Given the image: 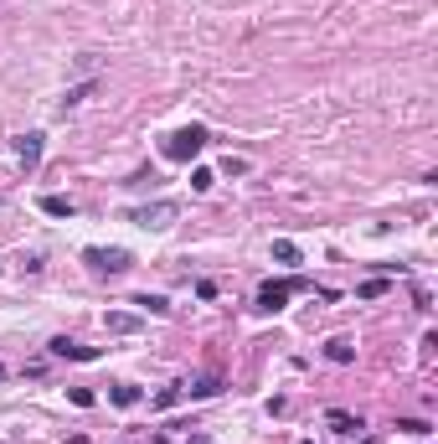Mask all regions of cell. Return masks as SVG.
Returning <instances> with one entry per match:
<instances>
[{
  "mask_svg": "<svg viewBox=\"0 0 438 444\" xmlns=\"http://www.w3.org/2000/svg\"><path fill=\"white\" fill-rule=\"evenodd\" d=\"M206 150V129L202 124H186L176 135L165 140V161H196V155Z\"/></svg>",
  "mask_w": 438,
  "mask_h": 444,
  "instance_id": "cell-1",
  "label": "cell"
},
{
  "mask_svg": "<svg viewBox=\"0 0 438 444\" xmlns=\"http://www.w3.org/2000/svg\"><path fill=\"white\" fill-rule=\"evenodd\" d=\"M294 290H304V279H278V284H263V290H258V310H284Z\"/></svg>",
  "mask_w": 438,
  "mask_h": 444,
  "instance_id": "cell-2",
  "label": "cell"
},
{
  "mask_svg": "<svg viewBox=\"0 0 438 444\" xmlns=\"http://www.w3.org/2000/svg\"><path fill=\"white\" fill-rule=\"evenodd\" d=\"M83 258H88L98 274H124V269H129V253H124V248H88Z\"/></svg>",
  "mask_w": 438,
  "mask_h": 444,
  "instance_id": "cell-3",
  "label": "cell"
},
{
  "mask_svg": "<svg viewBox=\"0 0 438 444\" xmlns=\"http://www.w3.org/2000/svg\"><path fill=\"white\" fill-rule=\"evenodd\" d=\"M42 140H47V135H36V129H31V135H16V161L26 165V171H36V165H42Z\"/></svg>",
  "mask_w": 438,
  "mask_h": 444,
  "instance_id": "cell-4",
  "label": "cell"
},
{
  "mask_svg": "<svg viewBox=\"0 0 438 444\" xmlns=\"http://www.w3.org/2000/svg\"><path fill=\"white\" fill-rule=\"evenodd\" d=\"M170 217H176V202H155V207H139V212H129V222H139V228H165Z\"/></svg>",
  "mask_w": 438,
  "mask_h": 444,
  "instance_id": "cell-5",
  "label": "cell"
},
{
  "mask_svg": "<svg viewBox=\"0 0 438 444\" xmlns=\"http://www.w3.org/2000/svg\"><path fill=\"white\" fill-rule=\"evenodd\" d=\"M52 357H68V362H93V357H98V346H77V341H68V336H57V341H52Z\"/></svg>",
  "mask_w": 438,
  "mask_h": 444,
  "instance_id": "cell-6",
  "label": "cell"
},
{
  "mask_svg": "<svg viewBox=\"0 0 438 444\" xmlns=\"http://www.w3.org/2000/svg\"><path fill=\"white\" fill-rule=\"evenodd\" d=\"M325 424L335 429V434H356V429H366V424L356 419V413H346V408H330V413H325Z\"/></svg>",
  "mask_w": 438,
  "mask_h": 444,
  "instance_id": "cell-7",
  "label": "cell"
},
{
  "mask_svg": "<svg viewBox=\"0 0 438 444\" xmlns=\"http://www.w3.org/2000/svg\"><path fill=\"white\" fill-rule=\"evenodd\" d=\"M103 320H109L114 336H135V331H139V316H129V310H109Z\"/></svg>",
  "mask_w": 438,
  "mask_h": 444,
  "instance_id": "cell-8",
  "label": "cell"
},
{
  "mask_svg": "<svg viewBox=\"0 0 438 444\" xmlns=\"http://www.w3.org/2000/svg\"><path fill=\"white\" fill-rule=\"evenodd\" d=\"M325 357L335 362V367H351V362H356V346H351V341H340V336H335V341H325Z\"/></svg>",
  "mask_w": 438,
  "mask_h": 444,
  "instance_id": "cell-9",
  "label": "cell"
},
{
  "mask_svg": "<svg viewBox=\"0 0 438 444\" xmlns=\"http://www.w3.org/2000/svg\"><path fill=\"white\" fill-rule=\"evenodd\" d=\"M42 212L47 217H73L77 207H73V197H42Z\"/></svg>",
  "mask_w": 438,
  "mask_h": 444,
  "instance_id": "cell-10",
  "label": "cell"
},
{
  "mask_svg": "<svg viewBox=\"0 0 438 444\" xmlns=\"http://www.w3.org/2000/svg\"><path fill=\"white\" fill-rule=\"evenodd\" d=\"M93 88H98L93 77H88V83H77V88H68V98H62V114H68V109H77L83 98H93Z\"/></svg>",
  "mask_w": 438,
  "mask_h": 444,
  "instance_id": "cell-11",
  "label": "cell"
},
{
  "mask_svg": "<svg viewBox=\"0 0 438 444\" xmlns=\"http://www.w3.org/2000/svg\"><path fill=\"white\" fill-rule=\"evenodd\" d=\"M273 258H278V264H299V248L289 243V238H278L273 243Z\"/></svg>",
  "mask_w": 438,
  "mask_h": 444,
  "instance_id": "cell-12",
  "label": "cell"
},
{
  "mask_svg": "<svg viewBox=\"0 0 438 444\" xmlns=\"http://www.w3.org/2000/svg\"><path fill=\"white\" fill-rule=\"evenodd\" d=\"M217 387H222V377H202V383H191L186 393H191V398H211Z\"/></svg>",
  "mask_w": 438,
  "mask_h": 444,
  "instance_id": "cell-13",
  "label": "cell"
},
{
  "mask_svg": "<svg viewBox=\"0 0 438 444\" xmlns=\"http://www.w3.org/2000/svg\"><path fill=\"white\" fill-rule=\"evenodd\" d=\"M135 305H139V310H150V316H165V310H170V305H165V295H139Z\"/></svg>",
  "mask_w": 438,
  "mask_h": 444,
  "instance_id": "cell-14",
  "label": "cell"
},
{
  "mask_svg": "<svg viewBox=\"0 0 438 444\" xmlns=\"http://www.w3.org/2000/svg\"><path fill=\"white\" fill-rule=\"evenodd\" d=\"M109 398L119 403V408H135V403H139V387H114Z\"/></svg>",
  "mask_w": 438,
  "mask_h": 444,
  "instance_id": "cell-15",
  "label": "cell"
},
{
  "mask_svg": "<svg viewBox=\"0 0 438 444\" xmlns=\"http://www.w3.org/2000/svg\"><path fill=\"white\" fill-rule=\"evenodd\" d=\"M356 295H361V299H377V295H387V279H366Z\"/></svg>",
  "mask_w": 438,
  "mask_h": 444,
  "instance_id": "cell-16",
  "label": "cell"
},
{
  "mask_svg": "<svg viewBox=\"0 0 438 444\" xmlns=\"http://www.w3.org/2000/svg\"><path fill=\"white\" fill-rule=\"evenodd\" d=\"M211 181H217L211 171H191V191H211Z\"/></svg>",
  "mask_w": 438,
  "mask_h": 444,
  "instance_id": "cell-17",
  "label": "cell"
},
{
  "mask_svg": "<svg viewBox=\"0 0 438 444\" xmlns=\"http://www.w3.org/2000/svg\"><path fill=\"white\" fill-rule=\"evenodd\" d=\"M397 429H402V434H428V424H423V419H397Z\"/></svg>",
  "mask_w": 438,
  "mask_h": 444,
  "instance_id": "cell-18",
  "label": "cell"
},
{
  "mask_svg": "<svg viewBox=\"0 0 438 444\" xmlns=\"http://www.w3.org/2000/svg\"><path fill=\"white\" fill-rule=\"evenodd\" d=\"M68 398L77 403V408H93V393H88V387H68Z\"/></svg>",
  "mask_w": 438,
  "mask_h": 444,
  "instance_id": "cell-19",
  "label": "cell"
},
{
  "mask_svg": "<svg viewBox=\"0 0 438 444\" xmlns=\"http://www.w3.org/2000/svg\"><path fill=\"white\" fill-rule=\"evenodd\" d=\"M222 171H227V176H243V171H248V161H237V155H227V161H222Z\"/></svg>",
  "mask_w": 438,
  "mask_h": 444,
  "instance_id": "cell-20",
  "label": "cell"
},
{
  "mask_svg": "<svg viewBox=\"0 0 438 444\" xmlns=\"http://www.w3.org/2000/svg\"><path fill=\"white\" fill-rule=\"evenodd\" d=\"M170 403H181V387H165V393L155 398V408H170Z\"/></svg>",
  "mask_w": 438,
  "mask_h": 444,
  "instance_id": "cell-21",
  "label": "cell"
},
{
  "mask_svg": "<svg viewBox=\"0 0 438 444\" xmlns=\"http://www.w3.org/2000/svg\"><path fill=\"white\" fill-rule=\"evenodd\" d=\"M361 444H377V439H361Z\"/></svg>",
  "mask_w": 438,
  "mask_h": 444,
  "instance_id": "cell-22",
  "label": "cell"
},
{
  "mask_svg": "<svg viewBox=\"0 0 438 444\" xmlns=\"http://www.w3.org/2000/svg\"><path fill=\"white\" fill-rule=\"evenodd\" d=\"M304 444H310V439H304Z\"/></svg>",
  "mask_w": 438,
  "mask_h": 444,
  "instance_id": "cell-23",
  "label": "cell"
}]
</instances>
